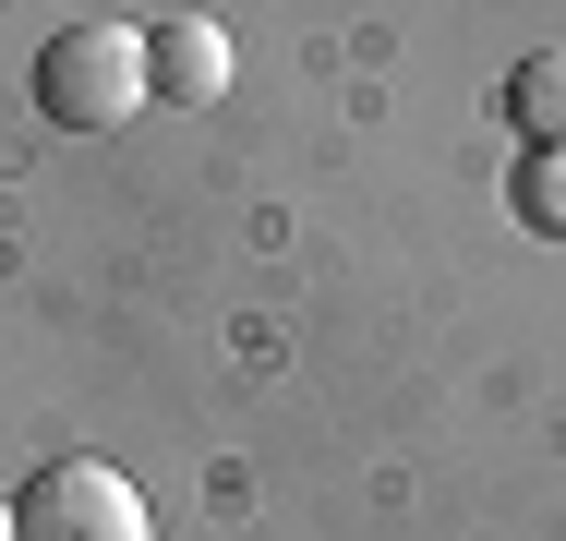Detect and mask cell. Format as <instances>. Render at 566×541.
I'll return each instance as SVG.
<instances>
[{"instance_id":"cell-1","label":"cell","mask_w":566,"mask_h":541,"mask_svg":"<svg viewBox=\"0 0 566 541\" xmlns=\"http://www.w3.org/2000/svg\"><path fill=\"white\" fill-rule=\"evenodd\" d=\"M145 97H157L145 24H61V36L36 49V108H49L61 132H120Z\"/></svg>"},{"instance_id":"cell-2","label":"cell","mask_w":566,"mask_h":541,"mask_svg":"<svg viewBox=\"0 0 566 541\" xmlns=\"http://www.w3.org/2000/svg\"><path fill=\"white\" fill-rule=\"evenodd\" d=\"M12 541H157V518L109 457H49L12 494Z\"/></svg>"},{"instance_id":"cell-3","label":"cell","mask_w":566,"mask_h":541,"mask_svg":"<svg viewBox=\"0 0 566 541\" xmlns=\"http://www.w3.org/2000/svg\"><path fill=\"white\" fill-rule=\"evenodd\" d=\"M145 73H157V97H169V108H218L229 97V24H218V12H169V24H145Z\"/></svg>"},{"instance_id":"cell-4","label":"cell","mask_w":566,"mask_h":541,"mask_svg":"<svg viewBox=\"0 0 566 541\" xmlns=\"http://www.w3.org/2000/svg\"><path fill=\"white\" fill-rule=\"evenodd\" d=\"M506 120H518V145H566V49H531L506 73Z\"/></svg>"},{"instance_id":"cell-5","label":"cell","mask_w":566,"mask_h":541,"mask_svg":"<svg viewBox=\"0 0 566 541\" xmlns=\"http://www.w3.org/2000/svg\"><path fill=\"white\" fill-rule=\"evenodd\" d=\"M506 205H518V229H543V241H566V145H531V157H518Z\"/></svg>"},{"instance_id":"cell-6","label":"cell","mask_w":566,"mask_h":541,"mask_svg":"<svg viewBox=\"0 0 566 541\" xmlns=\"http://www.w3.org/2000/svg\"><path fill=\"white\" fill-rule=\"evenodd\" d=\"M0 541H12V494H0Z\"/></svg>"}]
</instances>
